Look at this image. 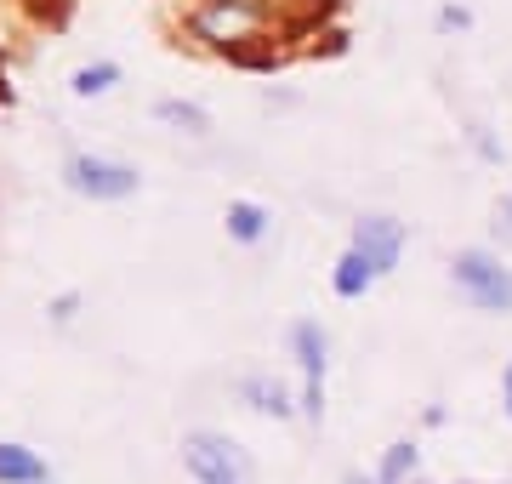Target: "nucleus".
Listing matches in <instances>:
<instances>
[{
	"label": "nucleus",
	"mask_w": 512,
	"mask_h": 484,
	"mask_svg": "<svg viewBox=\"0 0 512 484\" xmlns=\"http://www.w3.org/2000/svg\"><path fill=\"white\" fill-rule=\"evenodd\" d=\"M450 280L478 314H512V268L484 245H467L450 257Z\"/></svg>",
	"instance_id": "obj_1"
},
{
	"label": "nucleus",
	"mask_w": 512,
	"mask_h": 484,
	"mask_svg": "<svg viewBox=\"0 0 512 484\" xmlns=\"http://www.w3.org/2000/svg\"><path fill=\"white\" fill-rule=\"evenodd\" d=\"M183 467L194 473V484H251V450L228 439V433H188L183 439Z\"/></svg>",
	"instance_id": "obj_2"
},
{
	"label": "nucleus",
	"mask_w": 512,
	"mask_h": 484,
	"mask_svg": "<svg viewBox=\"0 0 512 484\" xmlns=\"http://www.w3.org/2000/svg\"><path fill=\"white\" fill-rule=\"evenodd\" d=\"M63 183L80 200H126V194H137L143 177H137V166L109 160V154H69L63 160Z\"/></svg>",
	"instance_id": "obj_3"
},
{
	"label": "nucleus",
	"mask_w": 512,
	"mask_h": 484,
	"mask_svg": "<svg viewBox=\"0 0 512 484\" xmlns=\"http://www.w3.org/2000/svg\"><path fill=\"white\" fill-rule=\"evenodd\" d=\"M291 354L302 365V416L325 422V371H330V336L319 319H296L291 325Z\"/></svg>",
	"instance_id": "obj_4"
},
{
	"label": "nucleus",
	"mask_w": 512,
	"mask_h": 484,
	"mask_svg": "<svg viewBox=\"0 0 512 484\" xmlns=\"http://www.w3.org/2000/svg\"><path fill=\"white\" fill-rule=\"evenodd\" d=\"M348 245L376 268V274H393L399 257H404V223H393V217H359Z\"/></svg>",
	"instance_id": "obj_5"
},
{
	"label": "nucleus",
	"mask_w": 512,
	"mask_h": 484,
	"mask_svg": "<svg viewBox=\"0 0 512 484\" xmlns=\"http://www.w3.org/2000/svg\"><path fill=\"white\" fill-rule=\"evenodd\" d=\"M239 399H245L256 416H274V422H291L296 410H302V399H291V388H285L279 376H245V382H239Z\"/></svg>",
	"instance_id": "obj_6"
},
{
	"label": "nucleus",
	"mask_w": 512,
	"mask_h": 484,
	"mask_svg": "<svg viewBox=\"0 0 512 484\" xmlns=\"http://www.w3.org/2000/svg\"><path fill=\"white\" fill-rule=\"evenodd\" d=\"M0 484H57V473L40 450L18 445V439H0Z\"/></svg>",
	"instance_id": "obj_7"
},
{
	"label": "nucleus",
	"mask_w": 512,
	"mask_h": 484,
	"mask_svg": "<svg viewBox=\"0 0 512 484\" xmlns=\"http://www.w3.org/2000/svg\"><path fill=\"white\" fill-rule=\"evenodd\" d=\"M376 280H382V274H376V268H370V262H365V257H359V251L348 245V251L336 257V274H330V291H336L342 302H359V297H365V291H370Z\"/></svg>",
	"instance_id": "obj_8"
},
{
	"label": "nucleus",
	"mask_w": 512,
	"mask_h": 484,
	"mask_svg": "<svg viewBox=\"0 0 512 484\" xmlns=\"http://www.w3.org/2000/svg\"><path fill=\"white\" fill-rule=\"evenodd\" d=\"M222 223H228V240L256 245L262 234H268V223H274V217H268V211H262L256 200H234V205H228V217H222Z\"/></svg>",
	"instance_id": "obj_9"
},
{
	"label": "nucleus",
	"mask_w": 512,
	"mask_h": 484,
	"mask_svg": "<svg viewBox=\"0 0 512 484\" xmlns=\"http://www.w3.org/2000/svg\"><path fill=\"white\" fill-rule=\"evenodd\" d=\"M154 120L188 131V137H205V131H211V114H205L200 103H183V97H160V103H154Z\"/></svg>",
	"instance_id": "obj_10"
},
{
	"label": "nucleus",
	"mask_w": 512,
	"mask_h": 484,
	"mask_svg": "<svg viewBox=\"0 0 512 484\" xmlns=\"http://www.w3.org/2000/svg\"><path fill=\"white\" fill-rule=\"evenodd\" d=\"M416 445L410 439H399V445H387V456H382V467H376V479L382 484H416Z\"/></svg>",
	"instance_id": "obj_11"
},
{
	"label": "nucleus",
	"mask_w": 512,
	"mask_h": 484,
	"mask_svg": "<svg viewBox=\"0 0 512 484\" xmlns=\"http://www.w3.org/2000/svg\"><path fill=\"white\" fill-rule=\"evenodd\" d=\"M120 80V63H86V69H74V97H103Z\"/></svg>",
	"instance_id": "obj_12"
},
{
	"label": "nucleus",
	"mask_w": 512,
	"mask_h": 484,
	"mask_svg": "<svg viewBox=\"0 0 512 484\" xmlns=\"http://www.w3.org/2000/svg\"><path fill=\"white\" fill-rule=\"evenodd\" d=\"M74 314H80V297H74V291H63V297L52 302V319H57V325H69Z\"/></svg>",
	"instance_id": "obj_13"
},
{
	"label": "nucleus",
	"mask_w": 512,
	"mask_h": 484,
	"mask_svg": "<svg viewBox=\"0 0 512 484\" xmlns=\"http://www.w3.org/2000/svg\"><path fill=\"white\" fill-rule=\"evenodd\" d=\"M495 234H501V240L512 245V194H507L501 205H495Z\"/></svg>",
	"instance_id": "obj_14"
},
{
	"label": "nucleus",
	"mask_w": 512,
	"mask_h": 484,
	"mask_svg": "<svg viewBox=\"0 0 512 484\" xmlns=\"http://www.w3.org/2000/svg\"><path fill=\"white\" fill-rule=\"evenodd\" d=\"M439 23H444V29H467V23H473V18H467L461 6H444V12H439Z\"/></svg>",
	"instance_id": "obj_15"
},
{
	"label": "nucleus",
	"mask_w": 512,
	"mask_h": 484,
	"mask_svg": "<svg viewBox=\"0 0 512 484\" xmlns=\"http://www.w3.org/2000/svg\"><path fill=\"white\" fill-rule=\"evenodd\" d=\"M501 405H507V416H512V365H507V376H501Z\"/></svg>",
	"instance_id": "obj_16"
},
{
	"label": "nucleus",
	"mask_w": 512,
	"mask_h": 484,
	"mask_svg": "<svg viewBox=\"0 0 512 484\" xmlns=\"http://www.w3.org/2000/svg\"><path fill=\"white\" fill-rule=\"evenodd\" d=\"M342 484H382V479H365V473H348Z\"/></svg>",
	"instance_id": "obj_17"
},
{
	"label": "nucleus",
	"mask_w": 512,
	"mask_h": 484,
	"mask_svg": "<svg viewBox=\"0 0 512 484\" xmlns=\"http://www.w3.org/2000/svg\"><path fill=\"white\" fill-rule=\"evenodd\" d=\"M416 484H421V479H416Z\"/></svg>",
	"instance_id": "obj_18"
}]
</instances>
